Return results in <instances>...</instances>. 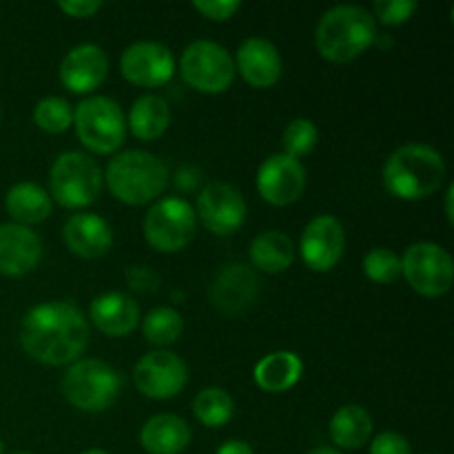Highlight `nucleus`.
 I'll use <instances>...</instances> for the list:
<instances>
[{"mask_svg":"<svg viewBox=\"0 0 454 454\" xmlns=\"http://www.w3.org/2000/svg\"><path fill=\"white\" fill-rule=\"evenodd\" d=\"M4 208L13 224H20L29 229L31 224H40L51 215V198L43 186L34 182H20L12 186L4 198Z\"/></svg>","mask_w":454,"mask_h":454,"instance_id":"obj_24","label":"nucleus"},{"mask_svg":"<svg viewBox=\"0 0 454 454\" xmlns=\"http://www.w3.org/2000/svg\"><path fill=\"white\" fill-rule=\"evenodd\" d=\"M0 115H3V109H0Z\"/></svg>","mask_w":454,"mask_h":454,"instance_id":"obj_44","label":"nucleus"},{"mask_svg":"<svg viewBox=\"0 0 454 454\" xmlns=\"http://www.w3.org/2000/svg\"><path fill=\"white\" fill-rule=\"evenodd\" d=\"M282 145L288 158H301V155H309L310 151L317 145V127H315L310 120L297 118L293 120L286 127L282 136Z\"/></svg>","mask_w":454,"mask_h":454,"instance_id":"obj_32","label":"nucleus"},{"mask_svg":"<svg viewBox=\"0 0 454 454\" xmlns=\"http://www.w3.org/2000/svg\"><path fill=\"white\" fill-rule=\"evenodd\" d=\"M301 372H304V362L300 355L291 350H278L257 362L253 380L266 393H286L301 380Z\"/></svg>","mask_w":454,"mask_h":454,"instance_id":"obj_23","label":"nucleus"},{"mask_svg":"<svg viewBox=\"0 0 454 454\" xmlns=\"http://www.w3.org/2000/svg\"><path fill=\"white\" fill-rule=\"evenodd\" d=\"M402 275L415 293L442 297L452 288L454 264L450 253L433 242H417L402 257Z\"/></svg>","mask_w":454,"mask_h":454,"instance_id":"obj_10","label":"nucleus"},{"mask_svg":"<svg viewBox=\"0 0 454 454\" xmlns=\"http://www.w3.org/2000/svg\"><path fill=\"white\" fill-rule=\"evenodd\" d=\"M43 257V242L20 224H0V275L20 278L31 273Z\"/></svg>","mask_w":454,"mask_h":454,"instance_id":"obj_17","label":"nucleus"},{"mask_svg":"<svg viewBox=\"0 0 454 454\" xmlns=\"http://www.w3.org/2000/svg\"><path fill=\"white\" fill-rule=\"evenodd\" d=\"M62 238L74 255L96 260L114 247V231L105 217L96 213H75L67 220Z\"/></svg>","mask_w":454,"mask_h":454,"instance_id":"obj_19","label":"nucleus"},{"mask_svg":"<svg viewBox=\"0 0 454 454\" xmlns=\"http://www.w3.org/2000/svg\"><path fill=\"white\" fill-rule=\"evenodd\" d=\"M371 454H412L411 443L399 433H381L372 439Z\"/></svg>","mask_w":454,"mask_h":454,"instance_id":"obj_35","label":"nucleus"},{"mask_svg":"<svg viewBox=\"0 0 454 454\" xmlns=\"http://www.w3.org/2000/svg\"><path fill=\"white\" fill-rule=\"evenodd\" d=\"M257 191L273 207H288L297 202L306 186V171L300 160L278 153L270 155L257 168Z\"/></svg>","mask_w":454,"mask_h":454,"instance_id":"obj_14","label":"nucleus"},{"mask_svg":"<svg viewBox=\"0 0 454 454\" xmlns=\"http://www.w3.org/2000/svg\"><path fill=\"white\" fill-rule=\"evenodd\" d=\"M333 443L344 450H359L368 443L372 434V419L366 412V408L357 406V403H348L341 406L340 411L333 415L331 426H328Z\"/></svg>","mask_w":454,"mask_h":454,"instance_id":"obj_27","label":"nucleus"},{"mask_svg":"<svg viewBox=\"0 0 454 454\" xmlns=\"http://www.w3.org/2000/svg\"><path fill=\"white\" fill-rule=\"evenodd\" d=\"M91 322L106 337H124L140 324V309L124 293H105L91 301Z\"/></svg>","mask_w":454,"mask_h":454,"instance_id":"obj_21","label":"nucleus"},{"mask_svg":"<svg viewBox=\"0 0 454 454\" xmlns=\"http://www.w3.org/2000/svg\"><path fill=\"white\" fill-rule=\"evenodd\" d=\"M180 74L200 93H224L235 80V62L222 44L195 40L180 58Z\"/></svg>","mask_w":454,"mask_h":454,"instance_id":"obj_8","label":"nucleus"},{"mask_svg":"<svg viewBox=\"0 0 454 454\" xmlns=\"http://www.w3.org/2000/svg\"><path fill=\"white\" fill-rule=\"evenodd\" d=\"M346 233L344 226L333 215H317L306 224L300 239V253L310 270L326 273L335 269L344 255Z\"/></svg>","mask_w":454,"mask_h":454,"instance_id":"obj_13","label":"nucleus"},{"mask_svg":"<svg viewBox=\"0 0 454 454\" xmlns=\"http://www.w3.org/2000/svg\"><path fill=\"white\" fill-rule=\"evenodd\" d=\"M415 12V0H380V3L372 4V18H377L381 25L388 27L403 25Z\"/></svg>","mask_w":454,"mask_h":454,"instance_id":"obj_33","label":"nucleus"},{"mask_svg":"<svg viewBox=\"0 0 454 454\" xmlns=\"http://www.w3.org/2000/svg\"><path fill=\"white\" fill-rule=\"evenodd\" d=\"M51 198L65 208H84L98 200L102 191V171L96 160L80 151L58 155L49 176Z\"/></svg>","mask_w":454,"mask_h":454,"instance_id":"obj_7","label":"nucleus"},{"mask_svg":"<svg viewBox=\"0 0 454 454\" xmlns=\"http://www.w3.org/2000/svg\"><path fill=\"white\" fill-rule=\"evenodd\" d=\"M109 71L106 53L98 44H78L60 62V82L71 93H91Z\"/></svg>","mask_w":454,"mask_h":454,"instance_id":"obj_18","label":"nucleus"},{"mask_svg":"<svg viewBox=\"0 0 454 454\" xmlns=\"http://www.w3.org/2000/svg\"><path fill=\"white\" fill-rule=\"evenodd\" d=\"M182 331H184V319L176 309H168V306L153 309L142 322V333H145L146 341L160 346V348L176 344Z\"/></svg>","mask_w":454,"mask_h":454,"instance_id":"obj_29","label":"nucleus"},{"mask_svg":"<svg viewBox=\"0 0 454 454\" xmlns=\"http://www.w3.org/2000/svg\"><path fill=\"white\" fill-rule=\"evenodd\" d=\"M248 255L253 266L262 273H284L295 260V244L282 231H266L253 239Z\"/></svg>","mask_w":454,"mask_h":454,"instance_id":"obj_26","label":"nucleus"},{"mask_svg":"<svg viewBox=\"0 0 454 454\" xmlns=\"http://www.w3.org/2000/svg\"><path fill=\"white\" fill-rule=\"evenodd\" d=\"M100 7L102 3H98V0H62V3H58V9L71 18H89L100 12Z\"/></svg>","mask_w":454,"mask_h":454,"instance_id":"obj_37","label":"nucleus"},{"mask_svg":"<svg viewBox=\"0 0 454 454\" xmlns=\"http://www.w3.org/2000/svg\"><path fill=\"white\" fill-rule=\"evenodd\" d=\"M446 180L442 153L428 145H403L390 153L384 167V186L390 195L408 202L437 193Z\"/></svg>","mask_w":454,"mask_h":454,"instance_id":"obj_2","label":"nucleus"},{"mask_svg":"<svg viewBox=\"0 0 454 454\" xmlns=\"http://www.w3.org/2000/svg\"><path fill=\"white\" fill-rule=\"evenodd\" d=\"M34 122L44 133H65L74 124V111L71 105L62 98H43L34 109Z\"/></svg>","mask_w":454,"mask_h":454,"instance_id":"obj_30","label":"nucleus"},{"mask_svg":"<svg viewBox=\"0 0 454 454\" xmlns=\"http://www.w3.org/2000/svg\"><path fill=\"white\" fill-rule=\"evenodd\" d=\"M377 38L375 18L357 4L328 9L315 29V47L326 60L344 65L372 47Z\"/></svg>","mask_w":454,"mask_h":454,"instance_id":"obj_3","label":"nucleus"},{"mask_svg":"<svg viewBox=\"0 0 454 454\" xmlns=\"http://www.w3.org/2000/svg\"><path fill=\"white\" fill-rule=\"evenodd\" d=\"M22 348L35 362L65 366L78 362L89 344V322L71 301H44L22 319Z\"/></svg>","mask_w":454,"mask_h":454,"instance_id":"obj_1","label":"nucleus"},{"mask_svg":"<svg viewBox=\"0 0 454 454\" xmlns=\"http://www.w3.org/2000/svg\"><path fill=\"white\" fill-rule=\"evenodd\" d=\"M193 7L202 13L208 20H229L235 12L239 9V3H233V0H195Z\"/></svg>","mask_w":454,"mask_h":454,"instance_id":"obj_34","label":"nucleus"},{"mask_svg":"<svg viewBox=\"0 0 454 454\" xmlns=\"http://www.w3.org/2000/svg\"><path fill=\"white\" fill-rule=\"evenodd\" d=\"M127 279L129 286L136 288L140 293H149V291H158L160 286V278L146 266H133V269L127 270Z\"/></svg>","mask_w":454,"mask_h":454,"instance_id":"obj_36","label":"nucleus"},{"mask_svg":"<svg viewBox=\"0 0 454 454\" xmlns=\"http://www.w3.org/2000/svg\"><path fill=\"white\" fill-rule=\"evenodd\" d=\"M168 124H171V106L158 93L137 98L129 111L127 127L142 142H153L162 137Z\"/></svg>","mask_w":454,"mask_h":454,"instance_id":"obj_25","label":"nucleus"},{"mask_svg":"<svg viewBox=\"0 0 454 454\" xmlns=\"http://www.w3.org/2000/svg\"><path fill=\"white\" fill-rule=\"evenodd\" d=\"M122 390V377L100 359H78L62 377V395L82 412H102L114 406Z\"/></svg>","mask_w":454,"mask_h":454,"instance_id":"obj_5","label":"nucleus"},{"mask_svg":"<svg viewBox=\"0 0 454 454\" xmlns=\"http://www.w3.org/2000/svg\"><path fill=\"white\" fill-rule=\"evenodd\" d=\"M133 381L137 390L149 399H171L184 390L189 381L186 364L168 350L146 353L133 368Z\"/></svg>","mask_w":454,"mask_h":454,"instance_id":"obj_11","label":"nucleus"},{"mask_svg":"<svg viewBox=\"0 0 454 454\" xmlns=\"http://www.w3.org/2000/svg\"><path fill=\"white\" fill-rule=\"evenodd\" d=\"M82 454H109V452H105V450H98V448H93V450H87V452H82Z\"/></svg>","mask_w":454,"mask_h":454,"instance_id":"obj_42","label":"nucleus"},{"mask_svg":"<svg viewBox=\"0 0 454 454\" xmlns=\"http://www.w3.org/2000/svg\"><path fill=\"white\" fill-rule=\"evenodd\" d=\"M193 412L200 424H204L207 428H220V426L229 424L231 417H233V397L224 388H217V386L204 388L193 399Z\"/></svg>","mask_w":454,"mask_h":454,"instance_id":"obj_28","label":"nucleus"},{"mask_svg":"<svg viewBox=\"0 0 454 454\" xmlns=\"http://www.w3.org/2000/svg\"><path fill=\"white\" fill-rule=\"evenodd\" d=\"M18 454H27V452H18Z\"/></svg>","mask_w":454,"mask_h":454,"instance_id":"obj_45","label":"nucleus"},{"mask_svg":"<svg viewBox=\"0 0 454 454\" xmlns=\"http://www.w3.org/2000/svg\"><path fill=\"white\" fill-rule=\"evenodd\" d=\"M257 297V279L244 264H229L217 273L211 286V301L217 310L235 315L248 309Z\"/></svg>","mask_w":454,"mask_h":454,"instance_id":"obj_20","label":"nucleus"},{"mask_svg":"<svg viewBox=\"0 0 454 454\" xmlns=\"http://www.w3.org/2000/svg\"><path fill=\"white\" fill-rule=\"evenodd\" d=\"M372 44H377V47H381V49H390L395 43H393V38H388V35H386V38H381V35H377L375 43H372Z\"/></svg>","mask_w":454,"mask_h":454,"instance_id":"obj_40","label":"nucleus"},{"mask_svg":"<svg viewBox=\"0 0 454 454\" xmlns=\"http://www.w3.org/2000/svg\"><path fill=\"white\" fill-rule=\"evenodd\" d=\"M140 443L149 454H180L189 448L191 428L177 415H155L142 426Z\"/></svg>","mask_w":454,"mask_h":454,"instance_id":"obj_22","label":"nucleus"},{"mask_svg":"<svg viewBox=\"0 0 454 454\" xmlns=\"http://www.w3.org/2000/svg\"><path fill=\"white\" fill-rule=\"evenodd\" d=\"M195 215L193 207L182 198H164L146 211L145 238L158 253H177L193 239Z\"/></svg>","mask_w":454,"mask_h":454,"instance_id":"obj_9","label":"nucleus"},{"mask_svg":"<svg viewBox=\"0 0 454 454\" xmlns=\"http://www.w3.org/2000/svg\"><path fill=\"white\" fill-rule=\"evenodd\" d=\"M364 273L377 284H393L402 278V257L390 248H372L364 257Z\"/></svg>","mask_w":454,"mask_h":454,"instance_id":"obj_31","label":"nucleus"},{"mask_svg":"<svg viewBox=\"0 0 454 454\" xmlns=\"http://www.w3.org/2000/svg\"><path fill=\"white\" fill-rule=\"evenodd\" d=\"M235 74L242 75L251 87L269 89L282 75V56L279 49L266 38H248L239 44L235 56Z\"/></svg>","mask_w":454,"mask_h":454,"instance_id":"obj_16","label":"nucleus"},{"mask_svg":"<svg viewBox=\"0 0 454 454\" xmlns=\"http://www.w3.org/2000/svg\"><path fill=\"white\" fill-rule=\"evenodd\" d=\"M213 235H233L247 217V202L235 186L213 182L200 193L198 213Z\"/></svg>","mask_w":454,"mask_h":454,"instance_id":"obj_15","label":"nucleus"},{"mask_svg":"<svg viewBox=\"0 0 454 454\" xmlns=\"http://www.w3.org/2000/svg\"><path fill=\"white\" fill-rule=\"evenodd\" d=\"M120 71L124 80L136 87L153 89L162 87L176 74V60L173 53L164 44L142 40L124 49L120 58Z\"/></svg>","mask_w":454,"mask_h":454,"instance_id":"obj_12","label":"nucleus"},{"mask_svg":"<svg viewBox=\"0 0 454 454\" xmlns=\"http://www.w3.org/2000/svg\"><path fill=\"white\" fill-rule=\"evenodd\" d=\"M0 454H3V439H0Z\"/></svg>","mask_w":454,"mask_h":454,"instance_id":"obj_43","label":"nucleus"},{"mask_svg":"<svg viewBox=\"0 0 454 454\" xmlns=\"http://www.w3.org/2000/svg\"><path fill=\"white\" fill-rule=\"evenodd\" d=\"M75 136L89 151L111 155L124 145L127 120L118 102L105 96H91L74 111Z\"/></svg>","mask_w":454,"mask_h":454,"instance_id":"obj_6","label":"nucleus"},{"mask_svg":"<svg viewBox=\"0 0 454 454\" xmlns=\"http://www.w3.org/2000/svg\"><path fill=\"white\" fill-rule=\"evenodd\" d=\"M217 454H255V452H253V448L248 446L247 442H239V439H231V442H226L224 446H220Z\"/></svg>","mask_w":454,"mask_h":454,"instance_id":"obj_38","label":"nucleus"},{"mask_svg":"<svg viewBox=\"0 0 454 454\" xmlns=\"http://www.w3.org/2000/svg\"><path fill=\"white\" fill-rule=\"evenodd\" d=\"M105 180L115 200L131 207H142L153 202L167 189L168 168L158 155L133 149L111 160Z\"/></svg>","mask_w":454,"mask_h":454,"instance_id":"obj_4","label":"nucleus"},{"mask_svg":"<svg viewBox=\"0 0 454 454\" xmlns=\"http://www.w3.org/2000/svg\"><path fill=\"white\" fill-rule=\"evenodd\" d=\"M452 198H454V184H448V191H446V217L448 222H454V211H452Z\"/></svg>","mask_w":454,"mask_h":454,"instance_id":"obj_39","label":"nucleus"},{"mask_svg":"<svg viewBox=\"0 0 454 454\" xmlns=\"http://www.w3.org/2000/svg\"><path fill=\"white\" fill-rule=\"evenodd\" d=\"M309 454H341V452L333 450V448H317V450H313V452H309Z\"/></svg>","mask_w":454,"mask_h":454,"instance_id":"obj_41","label":"nucleus"}]
</instances>
